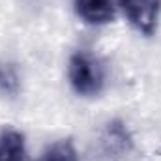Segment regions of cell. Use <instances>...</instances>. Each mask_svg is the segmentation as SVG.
<instances>
[{"label": "cell", "mask_w": 161, "mask_h": 161, "mask_svg": "<svg viewBox=\"0 0 161 161\" xmlns=\"http://www.w3.org/2000/svg\"><path fill=\"white\" fill-rule=\"evenodd\" d=\"M120 8V0H75L77 15L88 25L111 23L116 17Z\"/></svg>", "instance_id": "cell-3"}, {"label": "cell", "mask_w": 161, "mask_h": 161, "mask_svg": "<svg viewBox=\"0 0 161 161\" xmlns=\"http://www.w3.org/2000/svg\"><path fill=\"white\" fill-rule=\"evenodd\" d=\"M25 137L15 129L0 133V161H25Z\"/></svg>", "instance_id": "cell-4"}, {"label": "cell", "mask_w": 161, "mask_h": 161, "mask_svg": "<svg viewBox=\"0 0 161 161\" xmlns=\"http://www.w3.org/2000/svg\"><path fill=\"white\" fill-rule=\"evenodd\" d=\"M129 23L142 34L152 36L158 26L161 0H120Z\"/></svg>", "instance_id": "cell-2"}, {"label": "cell", "mask_w": 161, "mask_h": 161, "mask_svg": "<svg viewBox=\"0 0 161 161\" xmlns=\"http://www.w3.org/2000/svg\"><path fill=\"white\" fill-rule=\"evenodd\" d=\"M103 142L107 146V154H120L127 148L129 139H127L125 129L120 124H109V129L103 137Z\"/></svg>", "instance_id": "cell-6"}, {"label": "cell", "mask_w": 161, "mask_h": 161, "mask_svg": "<svg viewBox=\"0 0 161 161\" xmlns=\"http://www.w3.org/2000/svg\"><path fill=\"white\" fill-rule=\"evenodd\" d=\"M38 161H79V156L71 141H58L53 142Z\"/></svg>", "instance_id": "cell-5"}, {"label": "cell", "mask_w": 161, "mask_h": 161, "mask_svg": "<svg viewBox=\"0 0 161 161\" xmlns=\"http://www.w3.org/2000/svg\"><path fill=\"white\" fill-rule=\"evenodd\" d=\"M69 84L79 96H97L105 84V71L101 62L86 51H79L69 58L68 66Z\"/></svg>", "instance_id": "cell-1"}]
</instances>
